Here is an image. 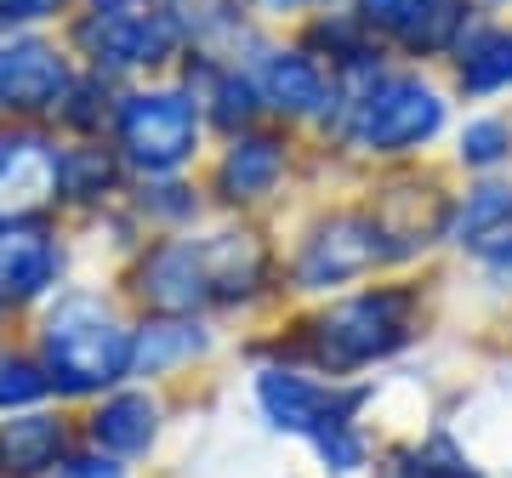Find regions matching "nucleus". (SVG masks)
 <instances>
[{
	"label": "nucleus",
	"mask_w": 512,
	"mask_h": 478,
	"mask_svg": "<svg viewBox=\"0 0 512 478\" xmlns=\"http://www.w3.org/2000/svg\"><path fill=\"white\" fill-rule=\"evenodd\" d=\"M416 313L421 302L410 285H376V291L342 296L308 325V359L330 370V382L359 376L416 342Z\"/></svg>",
	"instance_id": "nucleus-5"
},
{
	"label": "nucleus",
	"mask_w": 512,
	"mask_h": 478,
	"mask_svg": "<svg viewBox=\"0 0 512 478\" xmlns=\"http://www.w3.org/2000/svg\"><path fill=\"white\" fill-rule=\"evenodd\" d=\"M74 450V427L57 405L0 416V478H52Z\"/></svg>",
	"instance_id": "nucleus-16"
},
{
	"label": "nucleus",
	"mask_w": 512,
	"mask_h": 478,
	"mask_svg": "<svg viewBox=\"0 0 512 478\" xmlns=\"http://www.w3.org/2000/svg\"><path fill=\"white\" fill-rule=\"evenodd\" d=\"M444 126H450L444 92L410 69H370L365 80L342 86V103H336L342 148L370 154V160L421 154V148H433L444 137Z\"/></svg>",
	"instance_id": "nucleus-3"
},
{
	"label": "nucleus",
	"mask_w": 512,
	"mask_h": 478,
	"mask_svg": "<svg viewBox=\"0 0 512 478\" xmlns=\"http://www.w3.org/2000/svg\"><path fill=\"white\" fill-rule=\"evenodd\" d=\"M6 319H12V313H6V302H0V342H6Z\"/></svg>",
	"instance_id": "nucleus-28"
},
{
	"label": "nucleus",
	"mask_w": 512,
	"mask_h": 478,
	"mask_svg": "<svg viewBox=\"0 0 512 478\" xmlns=\"http://www.w3.org/2000/svg\"><path fill=\"white\" fill-rule=\"evenodd\" d=\"M205 131L211 126H205V109L188 92V80L160 74V80L120 86L109 143L120 166L131 171V183H148V177H188V166L205 154Z\"/></svg>",
	"instance_id": "nucleus-4"
},
{
	"label": "nucleus",
	"mask_w": 512,
	"mask_h": 478,
	"mask_svg": "<svg viewBox=\"0 0 512 478\" xmlns=\"http://www.w3.org/2000/svg\"><path fill=\"white\" fill-rule=\"evenodd\" d=\"M63 46L80 69L103 74L114 86L160 80L171 63L194 52L188 29L165 0H80L63 18Z\"/></svg>",
	"instance_id": "nucleus-2"
},
{
	"label": "nucleus",
	"mask_w": 512,
	"mask_h": 478,
	"mask_svg": "<svg viewBox=\"0 0 512 478\" xmlns=\"http://www.w3.org/2000/svg\"><path fill=\"white\" fill-rule=\"evenodd\" d=\"M120 291H126V302L143 308V319L148 313H160V319H200V313H211V285H205V268H200V239L194 234L137 239Z\"/></svg>",
	"instance_id": "nucleus-8"
},
{
	"label": "nucleus",
	"mask_w": 512,
	"mask_h": 478,
	"mask_svg": "<svg viewBox=\"0 0 512 478\" xmlns=\"http://www.w3.org/2000/svg\"><path fill=\"white\" fill-rule=\"evenodd\" d=\"M251 69V86L262 97V114L279 120H325L342 103L336 74L308 52V46H274V40H256L251 57H239Z\"/></svg>",
	"instance_id": "nucleus-11"
},
{
	"label": "nucleus",
	"mask_w": 512,
	"mask_h": 478,
	"mask_svg": "<svg viewBox=\"0 0 512 478\" xmlns=\"http://www.w3.org/2000/svg\"><path fill=\"white\" fill-rule=\"evenodd\" d=\"M80 0H0V29H52Z\"/></svg>",
	"instance_id": "nucleus-25"
},
{
	"label": "nucleus",
	"mask_w": 512,
	"mask_h": 478,
	"mask_svg": "<svg viewBox=\"0 0 512 478\" xmlns=\"http://www.w3.org/2000/svg\"><path fill=\"white\" fill-rule=\"evenodd\" d=\"M114 103H120V86L92 69H80L69 97H63V109H57V120H52V131L57 137H109Z\"/></svg>",
	"instance_id": "nucleus-21"
},
{
	"label": "nucleus",
	"mask_w": 512,
	"mask_h": 478,
	"mask_svg": "<svg viewBox=\"0 0 512 478\" xmlns=\"http://www.w3.org/2000/svg\"><path fill=\"white\" fill-rule=\"evenodd\" d=\"M131 171L109 137H57V217H103L126 200Z\"/></svg>",
	"instance_id": "nucleus-15"
},
{
	"label": "nucleus",
	"mask_w": 512,
	"mask_h": 478,
	"mask_svg": "<svg viewBox=\"0 0 512 478\" xmlns=\"http://www.w3.org/2000/svg\"><path fill=\"white\" fill-rule=\"evenodd\" d=\"M251 399L262 410V422L274 433H291V439H319L330 427L359 422L365 410V387L348 382H325V376H302L291 365H256L251 376Z\"/></svg>",
	"instance_id": "nucleus-10"
},
{
	"label": "nucleus",
	"mask_w": 512,
	"mask_h": 478,
	"mask_svg": "<svg viewBox=\"0 0 512 478\" xmlns=\"http://www.w3.org/2000/svg\"><path fill=\"white\" fill-rule=\"evenodd\" d=\"M200 239V268H205V285H211V308H239L251 302L274 262H268V245L251 234V228H211V234H194Z\"/></svg>",
	"instance_id": "nucleus-17"
},
{
	"label": "nucleus",
	"mask_w": 512,
	"mask_h": 478,
	"mask_svg": "<svg viewBox=\"0 0 512 478\" xmlns=\"http://www.w3.org/2000/svg\"><path fill=\"white\" fill-rule=\"evenodd\" d=\"M456 63V86L467 97H501L512 92V23L473 18L461 46L450 52Z\"/></svg>",
	"instance_id": "nucleus-19"
},
{
	"label": "nucleus",
	"mask_w": 512,
	"mask_h": 478,
	"mask_svg": "<svg viewBox=\"0 0 512 478\" xmlns=\"http://www.w3.org/2000/svg\"><path fill=\"white\" fill-rule=\"evenodd\" d=\"M74 52L52 29H0V126H52L69 97Z\"/></svg>",
	"instance_id": "nucleus-6"
},
{
	"label": "nucleus",
	"mask_w": 512,
	"mask_h": 478,
	"mask_svg": "<svg viewBox=\"0 0 512 478\" xmlns=\"http://www.w3.org/2000/svg\"><path fill=\"white\" fill-rule=\"evenodd\" d=\"M285 166H291V143L279 131H234L222 137V154L211 166V194H217L222 211H245V205L274 200L279 183H285Z\"/></svg>",
	"instance_id": "nucleus-13"
},
{
	"label": "nucleus",
	"mask_w": 512,
	"mask_h": 478,
	"mask_svg": "<svg viewBox=\"0 0 512 478\" xmlns=\"http://www.w3.org/2000/svg\"><path fill=\"white\" fill-rule=\"evenodd\" d=\"M69 285V228L57 211L0 217V302L6 313H35Z\"/></svg>",
	"instance_id": "nucleus-9"
},
{
	"label": "nucleus",
	"mask_w": 512,
	"mask_h": 478,
	"mask_svg": "<svg viewBox=\"0 0 512 478\" xmlns=\"http://www.w3.org/2000/svg\"><path fill=\"white\" fill-rule=\"evenodd\" d=\"M160 433H165V405L148 382H126L114 393H103V399H92L86 422H80V444H92V450L126 461V467L154 456Z\"/></svg>",
	"instance_id": "nucleus-12"
},
{
	"label": "nucleus",
	"mask_w": 512,
	"mask_h": 478,
	"mask_svg": "<svg viewBox=\"0 0 512 478\" xmlns=\"http://www.w3.org/2000/svg\"><path fill=\"white\" fill-rule=\"evenodd\" d=\"M387 478H484V473L473 467V456H461L450 433H433V439H416L404 450H393Z\"/></svg>",
	"instance_id": "nucleus-23"
},
{
	"label": "nucleus",
	"mask_w": 512,
	"mask_h": 478,
	"mask_svg": "<svg viewBox=\"0 0 512 478\" xmlns=\"http://www.w3.org/2000/svg\"><path fill=\"white\" fill-rule=\"evenodd\" d=\"M205 353H211L205 319H160V313H148V319H137L131 382H165V376L188 370L194 359H205Z\"/></svg>",
	"instance_id": "nucleus-18"
},
{
	"label": "nucleus",
	"mask_w": 512,
	"mask_h": 478,
	"mask_svg": "<svg viewBox=\"0 0 512 478\" xmlns=\"http://www.w3.org/2000/svg\"><path fill=\"white\" fill-rule=\"evenodd\" d=\"M35 353L57 405H92L131 382L137 319H126L114 296L63 285L46 308H35Z\"/></svg>",
	"instance_id": "nucleus-1"
},
{
	"label": "nucleus",
	"mask_w": 512,
	"mask_h": 478,
	"mask_svg": "<svg viewBox=\"0 0 512 478\" xmlns=\"http://www.w3.org/2000/svg\"><path fill=\"white\" fill-rule=\"evenodd\" d=\"M35 405H57L35 342H29V348L0 342V416H12V410H35Z\"/></svg>",
	"instance_id": "nucleus-22"
},
{
	"label": "nucleus",
	"mask_w": 512,
	"mask_h": 478,
	"mask_svg": "<svg viewBox=\"0 0 512 478\" xmlns=\"http://www.w3.org/2000/svg\"><path fill=\"white\" fill-rule=\"evenodd\" d=\"M52 478H131V467L114 461V456H103V450H92V444H74Z\"/></svg>",
	"instance_id": "nucleus-26"
},
{
	"label": "nucleus",
	"mask_w": 512,
	"mask_h": 478,
	"mask_svg": "<svg viewBox=\"0 0 512 478\" xmlns=\"http://www.w3.org/2000/svg\"><path fill=\"white\" fill-rule=\"evenodd\" d=\"M512 234V183L507 177H484L450 205V217H444V239L461 245V251H473L484 257L495 239Z\"/></svg>",
	"instance_id": "nucleus-20"
},
{
	"label": "nucleus",
	"mask_w": 512,
	"mask_h": 478,
	"mask_svg": "<svg viewBox=\"0 0 512 478\" xmlns=\"http://www.w3.org/2000/svg\"><path fill=\"white\" fill-rule=\"evenodd\" d=\"M393 257H399V245H393L382 217H370V211H330L296 245L291 279H296V291H342V285L376 274Z\"/></svg>",
	"instance_id": "nucleus-7"
},
{
	"label": "nucleus",
	"mask_w": 512,
	"mask_h": 478,
	"mask_svg": "<svg viewBox=\"0 0 512 478\" xmlns=\"http://www.w3.org/2000/svg\"><path fill=\"white\" fill-rule=\"evenodd\" d=\"M456 160L478 177H495V171L512 166V120L507 114H473L467 126L456 131Z\"/></svg>",
	"instance_id": "nucleus-24"
},
{
	"label": "nucleus",
	"mask_w": 512,
	"mask_h": 478,
	"mask_svg": "<svg viewBox=\"0 0 512 478\" xmlns=\"http://www.w3.org/2000/svg\"><path fill=\"white\" fill-rule=\"evenodd\" d=\"M57 211V131L0 126V217Z\"/></svg>",
	"instance_id": "nucleus-14"
},
{
	"label": "nucleus",
	"mask_w": 512,
	"mask_h": 478,
	"mask_svg": "<svg viewBox=\"0 0 512 478\" xmlns=\"http://www.w3.org/2000/svg\"><path fill=\"white\" fill-rule=\"evenodd\" d=\"M262 18H325L336 6H353V0H251Z\"/></svg>",
	"instance_id": "nucleus-27"
}]
</instances>
